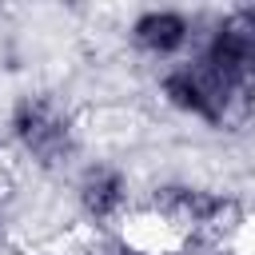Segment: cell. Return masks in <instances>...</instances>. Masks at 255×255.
Returning a JSON list of instances; mask_svg holds the SVG:
<instances>
[{
    "mask_svg": "<svg viewBox=\"0 0 255 255\" xmlns=\"http://www.w3.org/2000/svg\"><path fill=\"white\" fill-rule=\"evenodd\" d=\"M4 139L44 175L76 167L84 151L80 116L52 92H20L4 116Z\"/></svg>",
    "mask_w": 255,
    "mask_h": 255,
    "instance_id": "1",
    "label": "cell"
},
{
    "mask_svg": "<svg viewBox=\"0 0 255 255\" xmlns=\"http://www.w3.org/2000/svg\"><path fill=\"white\" fill-rule=\"evenodd\" d=\"M143 215H151L171 239H231L243 227V199L211 187V183H191V179H171L155 183L147 191Z\"/></svg>",
    "mask_w": 255,
    "mask_h": 255,
    "instance_id": "2",
    "label": "cell"
},
{
    "mask_svg": "<svg viewBox=\"0 0 255 255\" xmlns=\"http://www.w3.org/2000/svg\"><path fill=\"white\" fill-rule=\"evenodd\" d=\"M72 203L88 231H120L135 211V183L116 159H84L72 175Z\"/></svg>",
    "mask_w": 255,
    "mask_h": 255,
    "instance_id": "3",
    "label": "cell"
},
{
    "mask_svg": "<svg viewBox=\"0 0 255 255\" xmlns=\"http://www.w3.org/2000/svg\"><path fill=\"white\" fill-rule=\"evenodd\" d=\"M203 20L187 8H139L128 20V44L135 56L167 68L195 52Z\"/></svg>",
    "mask_w": 255,
    "mask_h": 255,
    "instance_id": "4",
    "label": "cell"
},
{
    "mask_svg": "<svg viewBox=\"0 0 255 255\" xmlns=\"http://www.w3.org/2000/svg\"><path fill=\"white\" fill-rule=\"evenodd\" d=\"M191 60L231 92H255V36L235 28L223 12L203 24Z\"/></svg>",
    "mask_w": 255,
    "mask_h": 255,
    "instance_id": "5",
    "label": "cell"
},
{
    "mask_svg": "<svg viewBox=\"0 0 255 255\" xmlns=\"http://www.w3.org/2000/svg\"><path fill=\"white\" fill-rule=\"evenodd\" d=\"M223 16H227L235 28H243L247 36H255V4H235V8H223Z\"/></svg>",
    "mask_w": 255,
    "mask_h": 255,
    "instance_id": "6",
    "label": "cell"
},
{
    "mask_svg": "<svg viewBox=\"0 0 255 255\" xmlns=\"http://www.w3.org/2000/svg\"><path fill=\"white\" fill-rule=\"evenodd\" d=\"M4 227H8V215H4V207H0V239H4Z\"/></svg>",
    "mask_w": 255,
    "mask_h": 255,
    "instance_id": "7",
    "label": "cell"
}]
</instances>
